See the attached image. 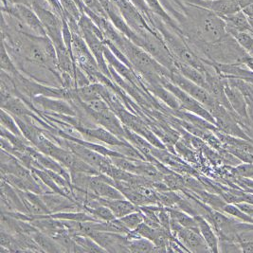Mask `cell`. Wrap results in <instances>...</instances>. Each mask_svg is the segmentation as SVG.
I'll return each instance as SVG.
<instances>
[{
    "label": "cell",
    "mask_w": 253,
    "mask_h": 253,
    "mask_svg": "<svg viewBox=\"0 0 253 253\" xmlns=\"http://www.w3.org/2000/svg\"><path fill=\"white\" fill-rule=\"evenodd\" d=\"M171 218L177 221L182 227L189 229H198V225L195 216L187 213L184 211L177 208H168Z\"/></svg>",
    "instance_id": "obj_20"
},
{
    "label": "cell",
    "mask_w": 253,
    "mask_h": 253,
    "mask_svg": "<svg viewBox=\"0 0 253 253\" xmlns=\"http://www.w3.org/2000/svg\"><path fill=\"white\" fill-rule=\"evenodd\" d=\"M236 205L240 208L244 212L250 215L253 220V204L248 203V202H240V203H237Z\"/></svg>",
    "instance_id": "obj_29"
},
{
    "label": "cell",
    "mask_w": 253,
    "mask_h": 253,
    "mask_svg": "<svg viewBox=\"0 0 253 253\" xmlns=\"http://www.w3.org/2000/svg\"><path fill=\"white\" fill-rule=\"evenodd\" d=\"M173 236L180 242L185 249L191 253H207L210 252L207 243L201 235L199 229H189L181 227Z\"/></svg>",
    "instance_id": "obj_5"
},
{
    "label": "cell",
    "mask_w": 253,
    "mask_h": 253,
    "mask_svg": "<svg viewBox=\"0 0 253 253\" xmlns=\"http://www.w3.org/2000/svg\"><path fill=\"white\" fill-rule=\"evenodd\" d=\"M195 218L196 219L199 231L207 243L211 253H219V237L216 231L209 223L207 219L204 218L203 216L196 215Z\"/></svg>",
    "instance_id": "obj_12"
},
{
    "label": "cell",
    "mask_w": 253,
    "mask_h": 253,
    "mask_svg": "<svg viewBox=\"0 0 253 253\" xmlns=\"http://www.w3.org/2000/svg\"><path fill=\"white\" fill-rule=\"evenodd\" d=\"M174 67L186 78H188L189 80L193 81L194 83H196L197 84H199V85H201V86H203L207 89V81H206L205 74L203 72H201L200 70H198V69L188 65V64H185L183 62H180V61L175 60V59H174Z\"/></svg>",
    "instance_id": "obj_13"
},
{
    "label": "cell",
    "mask_w": 253,
    "mask_h": 253,
    "mask_svg": "<svg viewBox=\"0 0 253 253\" xmlns=\"http://www.w3.org/2000/svg\"><path fill=\"white\" fill-rule=\"evenodd\" d=\"M118 220L122 223L123 226H125L127 230H134L137 229L138 225H140L143 222V213L140 210L137 211L131 212L126 216H123Z\"/></svg>",
    "instance_id": "obj_24"
},
{
    "label": "cell",
    "mask_w": 253,
    "mask_h": 253,
    "mask_svg": "<svg viewBox=\"0 0 253 253\" xmlns=\"http://www.w3.org/2000/svg\"><path fill=\"white\" fill-rule=\"evenodd\" d=\"M225 93L233 112L239 118L242 125L244 124L245 126L249 127L248 104L244 93L242 92L236 85L229 82V80L227 81L225 84Z\"/></svg>",
    "instance_id": "obj_7"
},
{
    "label": "cell",
    "mask_w": 253,
    "mask_h": 253,
    "mask_svg": "<svg viewBox=\"0 0 253 253\" xmlns=\"http://www.w3.org/2000/svg\"><path fill=\"white\" fill-rule=\"evenodd\" d=\"M249 20H250V24H251V26H252V29H253V17H252V18H249Z\"/></svg>",
    "instance_id": "obj_30"
},
{
    "label": "cell",
    "mask_w": 253,
    "mask_h": 253,
    "mask_svg": "<svg viewBox=\"0 0 253 253\" xmlns=\"http://www.w3.org/2000/svg\"><path fill=\"white\" fill-rule=\"evenodd\" d=\"M33 104L36 105L37 108L53 112L57 115H67L77 117V112L73 105L69 101L65 99L51 98L43 95L36 96L32 99Z\"/></svg>",
    "instance_id": "obj_6"
},
{
    "label": "cell",
    "mask_w": 253,
    "mask_h": 253,
    "mask_svg": "<svg viewBox=\"0 0 253 253\" xmlns=\"http://www.w3.org/2000/svg\"><path fill=\"white\" fill-rule=\"evenodd\" d=\"M227 32L232 35L237 43L253 57V31L251 32H239L230 28H227Z\"/></svg>",
    "instance_id": "obj_17"
},
{
    "label": "cell",
    "mask_w": 253,
    "mask_h": 253,
    "mask_svg": "<svg viewBox=\"0 0 253 253\" xmlns=\"http://www.w3.org/2000/svg\"><path fill=\"white\" fill-rule=\"evenodd\" d=\"M87 236L97 242L106 253L127 252L128 238L126 234L109 231H91Z\"/></svg>",
    "instance_id": "obj_4"
},
{
    "label": "cell",
    "mask_w": 253,
    "mask_h": 253,
    "mask_svg": "<svg viewBox=\"0 0 253 253\" xmlns=\"http://www.w3.org/2000/svg\"><path fill=\"white\" fill-rule=\"evenodd\" d=\"M0 118H1V126L4 127L5 129H7L11 133L14 134L15 136L25 138L23 136V133H22V131L20 129V127L18 126L17 122L15 121L14 117L12 114H10L5 109H2Z\"/></svg>",
    "instance_id": "obj_23"
},
{
    "label": "cell",
    "mask_w": 253,
    "mask_h": 253,
    "mask_svg": "<svg viewBox=\"0 0 253 253\" xmlns=\"http://www.w3.org/2000/svg\"><path fill=\"white\" fill-rule=\"evenodd\" d=\"M82 1L84 5V8L90 10L91 12H94L95 14H97L98 16H101V17H104V18L108 19L104 6L102 5L100 0H82Z\"/></svg>",
    "instance_id": "obj_28"
},
{
    "label": "cell",
    "mask_w": 253,
    "mask_h": 253,
    "mask_svg": "<svg viewBox=\"0 0 253 253\" xmlns=\"http://www.w3.org/2000/svg\"><path fill=\"white\" fill-rule=\"evenodd\" d=\"M64 11H65V18L64 19H69L72 18L75 19L76 21H79V19L83 14V12L80 10L79 6L75 3L74 0H59Z\"/></svg>",
    "instance_id": "obj_26"
},
{
    "label": "cell",
    "mask_w": 253,
    "mask_h": 253,
    "mask_svg": "<svg viewBox=\"0 0 253 253\" xmlns=\"http://www.w3.org/2000/svg\"><path fill=\"white\" fill-rule=\"evenodd\" d=\"M161 83L163 86H165L170 92L173 93V95L175 96V98L178 100V102L180 104V107L182 110L192 112L196 115L207 120L208 122H210L211 124L215 126V120H214L213 116L211 115V113L203 104H200L191 95L185 92L183 89H181L179 86L174 84L170 79H168L166 77H161Z\"/></svg>",
    "instance_id": "obj_2"
},
{
    "label": "cell",
    "mask_w": 253,
    "mask_h": 253,
    "mask_svg": "<svg viewBox=\"0 0 253 253\" xmlns=\"http://www.w3.org/2000/svg\"><path fill=\"white\" fill-rule=\"evenodd\" d=\"M100 202L102 205H105L113 211L116 218H121L123 216H126L127 214L139 210V207L133 204L126 198L105 199V198L100 197Z\"/></svg>",
    "instance_id": "obj_11"
},
{
    "label": "cell",
    "mask_w": 253,
    "mask_h": 253,
    "mask_svg": "<svg viewBox=\"0 0 253 253\" xmlns=\"http://www.w3.org/2000/svg\"><path fill=\"white\" fill-rule=\"evenodd\" d=\"M35 243L39 246V248L45 253H60L64 252L63 249L59 246L57 242L55 241L51 236L46 234L41 230H35L31 235Z\"/></svg>",
    "instance_id": "obj_14"
},
{
    "label": "cell",
    "mask_w": 253,
    "mask_h": 253,
    "mask_svg": "<svg viewBox=\"0 0 253 253\" xmlns=\"http://www.w3.org/2000/svg\"><path fill=\"white\" fill-rule=\"evenodd\" d=\"M83 211L89 212L93 217L99 220V221H113L116 219V216L113 211L105 205H100L98 207L90 208L83 205Z\"/></svg>",
    "instance_id": "obj_21"
},
{
    "label": "cell",
    "mask_w": 253,
    "mask_h": 253,
    "mask_svg": "<svg viewBox=\"0 0 253 253\" xmlns=\"http://www.w3.org/2000/svg\"><path fill=\"white\" fill-rule=\"evenodd\" d=\"M73 238L76 243L84 250L85 253H106L105 250L97 242L94 241L91 237L87 235L75 234L73 235Z\"/></svg>",
    "instance_id": "obj_22"
},
{
    "label": "cell",
    "mask_w": 253,
    "mask_h": 253,
    "mask_svg": "<svg viewBox=\"0 0 253 253\" xmlns=\"http://www.w3.org/2000/svg\"><path fill=\"white\" fill-rule=\"evenodd\" d=\"M223 212L226 213L227 215H230L234 218L246 222V223H251L253 224V220L250 215H248L246 212H244L240 208L238 207L236 204L233 203H227L225 207L223 208Z\"/></svg>",
    "instance_id": "obj_27"
},
{
    "label": "cell",
    "mask_w": 253,
    "mask_h": 253,
    "mask_svg": "<svg viewBox=\"0 0 253 253\" xmlns=\"http://www.w3.org/2000/svg\"><path fill=\"white\" fill-rule=\"evenodd\" d=\"M50 214L60 211H83V205L68 196L55 193L41 195Z\"/></svg>",
    "instance_id": "obj_8"
},
{
    "label": "cell",
    "mask_w": 253,
    "mask_h": 253,
    "mask_svg": "<svg viewBox=\"0 0 253 253\" xmlns=\"http://www.w3.org/2000/svg\"><path fill=\"white\" fill-rule=\"evenodd\" d=\"M1 70H4L5 72L10 74L11 76H13V75L20 72V70L14 64L13 60L10 56L9 52L7 51L6 47L3 44H2V47H1Z\"/></svg>",
    "instance_id": "obj_25"
},
{
    "label": "cell",
    "mask_w": 253,
    "mask_h": 253,
    "mask_svg": "<svg viewBox=\"0 0 253 253\" xmlns=\"http://www.w3.org/2000/svg\"><path fill=\"white\" fill-rule=\"evenodd\" d=\"M35 11L43 24L46 35L52 41L54 46L58 47L66 45L63 37V18L52 10L38 8Z\"/></svg>",
    "instance_id": "obj_3"
},
{
    "label": "cell",
    "mask_w": 253,
    "mask_h": 253,
    "mask_svg": "<svg viewBox=\"0 0 253 253\" xmlns=\"http://www.w3.org/2000/svg\"><path fill=\"white\" fill-rule=\"evenodd\" d=\"M222 18L225 20L227 28H230V29H233V30H236L239 32L253 31L248 16L244 13L242 10L234 12L230 15H228V16L222 17Z\"/></svg>",
    "instance_id": "obj_15"
},
{
    "label": "cell",
    "mask_w": 253,
    "mask_h": 253,
    "mask_svg": "<svg viewBox=\"0 0 253 253\" xmlns=\"http://www.w3.org/2000/svg\"><path fill=\"white\" fill-rule=\"evenodd\" d=\"M197 196L201 199V201L203 203H205L209 207L211 208L212 210L222 211L223 212V208L225 207V205L228 203L224 198L216 196L214 194H211L208 193L204 189L199 190L196 192Z\"/></svg>",
    "instance_id": "obj_19"
},
{
    "label": "cell",
    "mask_w": 253,
    "mask_h": 253,
    "mask_svg": "<svg viewBox=\"0 0 253 253\" xmlns=\"http://www.w3.org/2000/svg\"><path fill=\"white\" fill-rule=\"evenodd\" d=\"M100 84H90L88 85L83 86V87H78L74 88L76 95L79 97L81 101L84 104L90 103L95 100L101 99V94H100Z\"/></svg>",
    "instance_id": "obj_16"
},
{
    "label": "cell",
    "mask_w": 253,
    "mask_h": 253,
    "mask_svg": "<svg viewBox=\"0 0 253 253\" xmlns=\"http://www.w3.org/2000/svg\"><path fill=\"white\" fill-rule=\"evenodd\" d=\"M128 253H156V245L149 239L138 237L128 240Z\"/></svg>",
    "instance_id": "obj_18"
},
{
    "label": "cell",
    "mask_w": 253,
    "mask_h": 253,
    "mask_svg": "<svg viewBox=\"0 0 253 253\" xmlns=\"http://www.w3.org/2000/svg\"><path fill=\"white\" fill-rule=\"evenodd\" d=\"M1 108L8 111L10 114L14 117H34L35 114L31 110V106L27 104L24 100L16 96H11L6 101L1 103Z\"/></svg>",
    "instance_id": "obj_10"
},
{
    "label": "cell",
    "mask_w": 253,
    "mask_h": 253,
    "mask_svg": "<svg viewBox=\"0 0 253 253\" xmlns=\"http://www.w3.org/2000/svg\"><path fill=\"white\" fill-rule=\"evenodd\" d=\"M168 79H170L174 84L183 89L185 92L195 98L197 102L203 104L209 111H211L212 108L220 104L205 87L197 84L193 81L189 80L176 69L171 70V74Z\"/></svg>",
    "instance_id": "obj_1"
},
{
    "label": "cell",
    "mask_w": 253,
    "mask_h": 253,
    "mask_svg": "<svg viewBox=\"0 0 253 253\" xmlns=\"http://www.w3.org/2000/svg\"><path fill=\"white\" fill-rule=\"evenodd\" d=\"M78 132L81 133L84 137L88 139H97L101 142H104L105 144L111 146V147H118L122 145H126L130 143L129 141L118 138L114 134H112L110 131L105 129L103 126L80 127L77 128Z\"/></svg>",
    "instance_id": "obj_9"
}]
</instances>
